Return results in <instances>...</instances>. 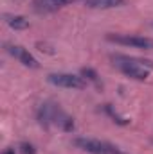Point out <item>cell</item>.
Returning <instances> with one entry per match:
<instances>
[{"instance_id": "3", "label": "cell", "mask_w": 153, "mask_h": 154, "mask_svg": "<svg viewBox=\"0 0 153 154\" xmlns=\"http://www.w3.org/2000/svg\"><path fill=\"white\" fill-rule=\"evenodd\" d=\"M74 145L88 154H124L119 147H115L108 142L96 140V138H76Z\"/></svg>"}, {"instance_id": "10", "label": "cell", "mask_w": 153, "mask_h": 154, "mask_svg": "<svg viewBox=\"0 0 153 154\" xmlns=\"http://www.w3.org/2000/svg\"><path fill=\"white\" fill-rule=\"evenodd\" d=\"M81 74L86 77L88 81H92L94 84H97V86H99V79H97V74H96L92 68H83V72H81Z\"/></svg>"}, {"instance_id": "11", "label": "cell", "mask_w": 153, "mask_h": 154, "mask_svg": "<svg viewBox=\"0 0 153 154\" xmlns=\"http://www.w3.org/2000/svg\"><path fill=\"white\" fill-rule=\"evenodd\" d=\"M106 113H108V115L114 118V122L121 124V125H126V124H128V120H126V118H121V116L117 115V113H114V109H112L110 106H106Z\"/></svg>"}, {"instance_id": "13", "label": "cell", "mask_w": 153, "mask_h": 154, "mask_svg": "<svg viewBox=\"0 0 153 154\" xmlns=\"http://www.w3.org/2000/svg\"><path fill=\"white\" fill-rule=\"evenodd\" d=\"M4 154H15V151H13V149H5V151H4Z\"/></svg>"}, {"instance_id": "2", "label": "cell", "mask_w": 153, "mask_h": 154, "mask_svg": "<svg viewBox=\"0 0 153 154\" xmlns=\"http://www.w3.org/2000/svg\"><path fill=\"white\" fill-rule=\"evenodd\" d=\"M112 61L124 75L130 77V79H135V81H146L150 75L148 68H153V61L128 57V56H121V54L112 56Z\"/></svg>"}, {"instance_id": "7", "label": "cell", "mask_w": 153, "mask_h": 154, "mask_svg": "<svg viewBox=\"0 0 153 154\" xmlns=\"http://www.w3.org/2000/svg\"><path fill=\"white\" fill-rule=\"evenodd\" d=\"M70 2L74 0H33V7L36 13H54Z\"/></svg>"}, {"instance_id": "6", "label": "cell", "mask_w": 153, "mask_h": 154, "mask_svg": "<svg viewBox=\"0 0 153 154\" xmlns=\"http://www.w3.org/2000/svg\"><path fill=\"white\" fill-rule=\"evenodd\" d=\"M7 52L15 57V59H18L24 66H29V68H38L40 63L36 61V57L27 50V48H24V47H20V45H7Z\"/></svg>"}, {"instance_id": "5", "label": "cell", "mask_w": 153, "mask_h": 154, "mask_svg": "<svg viewBox=\"0 0 153 154\" xmlns=\"http://www.w3.org/2000/svg\"><path fill=\"white\" fill-rule=\"evenodd\" d=\"M47 81L54 86H60V88H69V90H83L86 88V81L79 75H74V74H50L47 77Z\"/></svg>"}, {"instance_id": "8", "label": "cell", "mask_w": 153, "mask_h": 154, "mask_svg": "<svg viewBox=\"0 0 153 154\" xmlns=\"http://www.w3.org/2000/svg\"><path fill=\"white\" fill-rule=\"evenodd\" d=\"M126 0H85V5L90 9H114L124 5Z\"/></svg>"}, {"instance_id": "4", "label": "cell", "mask_w": 153, "mask_h": 154, "mask_svg": "<svg viewBox=\"0 0 153 154\" xmlns=\"http://www.w3.org/2000/svg\"><path fill=\"white\" fill-rule=\"evenodd\" d=\"M106 39L112 43H117V45L133 47V48H144V50L153 48V39L137 36V34H106Z\"/></svg>"}, {"instance_id": "1", "label": "cell", "mask_w": 153, "mask_h": 154, "mask_svg": "<svg viewBox=\"0 0 153 154\" xmlns=\"http://www.w3.org/2000/svg\"><path fill=\"white\" fill-rule=\"evenodd\" d=\"M38 120L41 125L45 127H58L61 131H72L74 129V120L72 116H69L58 104L52 102H45L41 104L38 109Z\"/></svg>"}, {"instance_id": "9", "label": "cell", "mask_w": 153, "mask_h": 154, "mask_svg": "<svg viewBox=\"0 0 153 154\" xmlns=\"http://www.w3.org/2000/svg\"><path fill=\"white\" fill-rule=\"evenodd\" d=\"M5 23L15 29V31H22V29H27L29 27V20H25L24 16H18V14H5Z\"/></svg>"}, {"instance_id": "12", "label": "cell", "mask_w": 153, "mask_h": 154, "mask_svg": "<svg viewBox=\"0 0 153 154\" xmlns=\"http://www.w3.org/2000/svg\"><path fill=\"white\" fill-rule=\"evenodd\" d=\"M20 147H22V152H24V154H34L33 145H29V143H22Z\"/></svg>"}]
</instances>
